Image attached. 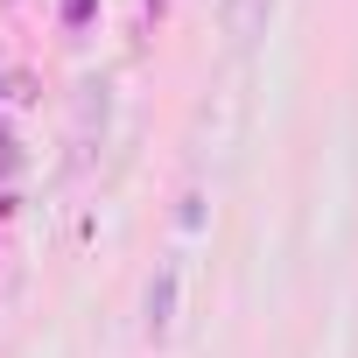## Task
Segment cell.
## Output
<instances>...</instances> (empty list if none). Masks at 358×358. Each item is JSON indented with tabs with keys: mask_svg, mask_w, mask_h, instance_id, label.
Returning <instances> with one entry per match:
<instances>
[{
	"mask_svg": "<svg viewBox=\"0 0 358 358\" xmlns=\"http://www.w3.org/2000/svg\"><path fill=\"white\" fill-rule=\"evenodd\" d=\"M176 281H183V267L162 260V267H155V288H148V337H155V344H162L169 323H176Z\"/></svg>",
	"mask_w": 358,
	"mask_h": 358,
	"instance_id": "6da1fadb",
	"label": "cell"
},
{
	"mask_svg": "<svg viewBox=\"0 0 358 358\" xmlns=\"http://www.w3.org/2000/svg\"><path fill=\"white\" fill-rule=\"evenodd\" d=\"M260 15H267V0H225V29H232L239 43L260 29Z\"/></svg>",
	"mask_w": 358,
	"mask_h": 358,
	"instance_id": "7a4b0ae2",
	"label": "cell"
},
{
	"mask_svg": "<svg viewBox=\"0 0 358 358\" xmlns=\"http://www.w3.org/2000/svg\"><path fill=\"white\" fill-rule=\"evenodd\" d=\"M92 8H99V0H64V22L78 29V22H92Z\"/></svg>",
	"mask_w": 358,
	"mask_h": 358,
	"instance_id": "3957f363",
	"label": "cell"
},
{
	"mask_svg": "<svg viewBox=\"0 0 358 358\" xmlns=\"http://www.w3.org/2000/svg\"><path fill=\"white\" fill-rule=\"evenodd\" d=\"M0 169H15V141L8 134H0Z\"/></svg>",
	"mask_w": 358,
	"mask_h": 358,
	"instance_id": "277c9868",
	"label": "cell"
},
{
	"mask_svg": "<svg viewBox=\"0 0 358 358\" xmlns=\"http://www.w3.org/2000/svg\"><path fill=\"white\" fill-rule=\"evenodd\" d=\"M0 211H8V197H0Z\"/></svg>",
	"mask_w": 358,
	"mask_h": 358,
	"instance_id": "5b68a950",
	"label": "cell"
}]
</instances>
